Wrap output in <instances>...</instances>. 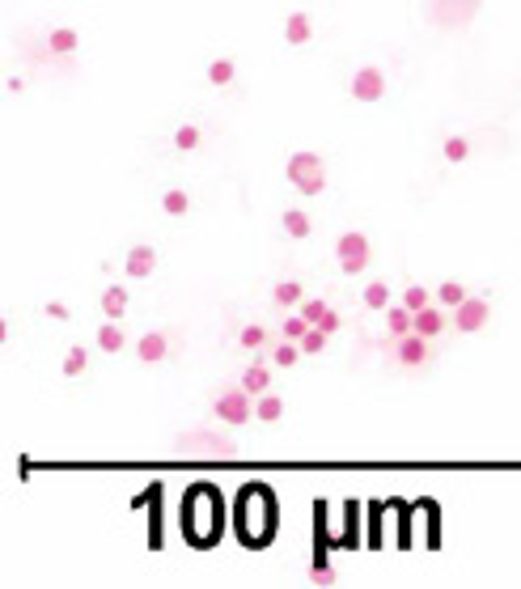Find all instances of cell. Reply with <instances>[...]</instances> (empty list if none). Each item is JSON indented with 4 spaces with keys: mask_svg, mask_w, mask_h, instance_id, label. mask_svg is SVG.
I'll use <instances>...</instances> for the list:
<instances>
[{
    "mask_svg": "<svg viewBox=\"0 0 521 589\" xmlns=\"http://www.w3.org/2000/svg\"><path fill=\"white\" fill-rule=\"evenodd\" d=\"M284 178L297 195H322L327 191V162L314 149H297L289 162H284Z\"/></svg>",
    "mask_w": 521,
    "mask_h": 589,
    "instance_id": "cell-1",
    "label": "cell"
},
{
    "mask_svg": "<svg viewBox=\"0 0 521 589\" xmlns=\"http://www.w3.org/2000/svg\"><path fill=\"white\" fill-rule=\"evenodd\" d=\"M212 416H217L225 428H246L255 420V395L238 382V386H221L212 395Z\"/></svg>",
    "mask_w": 521,
    "mask_h": 589,
    "instance_id": "cell-2",
    "label": "cell"
},
{
    "mask_svg": "<svg viewBox=\"0 0 521 589\" xmlns=\"http://www.w3.org/2000/svg\"><path fill=\"white\" fill-rule=\"evenodd\" d=\"M335 263L344 276H361L373 263V242H369L365 229H348V234L335 238Z\"/></svg>",
    "mask_w": 521,
    "mask_h": 589,
    "instance_id": "cell-3",
    "label": "cell"
},
{
    "mask_svg": "<svg viewBox=\"0 0 521 589\" xmlns=\"http://www.w3.org/2000/svg\"><path fill=\"white\" fill-rule=\"evenodd\" d=\"M390 356L399 361L403 369H420L433 361V339L420 335V331H407V335H394L390 339Z\"/></svg>",
    "mask_w": 521,
    "mask_h": 589,
    "instance_id": "cell-4",
    "label": "cell"
},
{
    "mask_svg": "<svg viewBox=\"0 0 521 589\" xmlns=\"http://www.w3.org/2000/svg\"><path fill=\"white\" fill-rule=\"evenodd\" d=\"M488 323H492V301H488V293H471L454 310V331L458 335H479V331H488Z\"/></svg>",
    "mask_w": 521,
    "mask_h": 589,
    "instance_id": "cell-5",
    "label": "cell"
},
{
    "mask_svg": "<svg viewBox=\"0 0 521 589\" xmlns=\"http://www.w3.org/2000/svg\"><path fill=\"white\" fill-rule=\"evenodd\" d=\"M348 94L352 102H361V106H373V102H382L386 98V73L377 64H361L356 73L348 77Z\"/></svg>",
    "mask_w": 521,
    "mask_h": 589,
    "instance_id": "cell-6",
    "label": "cell"
},
{
    "mask_svg": "<svg viewBox=\"0 0 521 589\" xmlns=\"http://www.w3.org/2000/svg\"><path fill=\"white\" fill-rule=\"evenodd\" d=\"M170 352H174L170 331H145V335L136 339V361L140 365H161Z\"/></svg>",
    "mask_w": 521,
    "mask_h": 589,
    "instance_id": "cell-7",
    "label": "cell"
},
{
    "mask_svg": "<svg viewBox=\"0 0 521 589\" xmlns=\"http://www.w3.org/2000/svg\"><path fill=\"white\" fill-rule=\"evenodd\" d=\"M123 272H128L132 280H149L157 272V251H153L149 242L128 246V255H123Z\"/></svg>",
    "mask_w": 521,
    "mask_h": 589,
    "instance_id": "cell-8",
    "label": "cell"
},
{
    "mask_svg": "<svg viewBox=\"0 0 521 589\" xmlns=\"http://www.w3.org/2000/svg\"><path fill=\"white\" fill-rule=\"evenodd\" d=\"M454 323V314H449L441 301H433V306H424V310H416V331L420 335H428V339H437V335H445V327Z\"/></svg>",
    "mask_w": 521,
    "mask_h": 589,
    "instance_id": "cell-9",
    "label": "cell"
},
{
    "mask_svg": "<svg viewBox=\"0 0 521 589\" xmlns=\"http://www.w3.org/2000/svg\"><path fill=\"white\" fill-rule=\"evenodd\" d=\"M280 234L293 238V242H305V238L314 234V217L305 208H284L280 212Z\"/></svg>",
    "mask_w": 521,
    "mask_h": 589,
    "instance_id": "cell-10",
    "label": "cell"
},
{
    "mask_svg": "<svg viewBox=\"0 0 521 589\" xmlns=\"http://www.w3.org/2000/svg\"><path fill=\"white\" fill-rule=\"evenodd\" d=\"M94 344H98L106 356H119L123 348H128V331L119 327V318H106V323L94 331Z\"/></svg>",
    "mask_w": 521,
    "mask_h": 589,
    "instance_id": "cell-11",
    "label": "cell"
},
{
    "mask_svg": "<svg viewBox=\"0 0 521 589\" xmlns=\"http://www.w3.org/2000/svg\"><path fill=\"white\" fill-rule=\"evenodd\" d=\"M314 39V17L310 13H289V17H284V43H289V47H305V43H310Z\"/></svg>",
    "mask_w": 521,
    "mask_h": 589,
    "instance_id": "cell-12",
    "label": "cell"
},
{
    "mask_svg": "<svg viewBox=\"0 0 521 589\" xmlns=\"http://www.w3.org/2000/svg\"><path fill=\"white\" fill-rule=\"evenodd\" d=\"M128 306H132V293L123 289V284H111V289H102V297H98L102 318H123V314H128Z\"/></svg>",
    "mask_w": 521,
    "mask_h": 589,
    "instance_id": "cell-13",
    "label": "cell"
},
{
    "mask_svg": "<svg viewBox=\"0 0 521 589\" xmlns=\"http://www.w3.org/2000/svg\"><path fill=\"white\" fill-rule=\"evenodd\" d=\"M77 47H81V34L73 26H51V34H47V51H51V56H73Z\"/></svg>",
    "mask_w": 521,
    "mask_h": 589,
    "instance_id": "cell-14",
    "label": "cell"
},
{
    "mask_svg": "<svg viewBox=\"0 0 521 589\" xmlns=\"http://www.w3.org/2000/svg\"><path fill=\"white\" fill-rule=\"evenodd\" d=\"M361 306L373 310V314H377V310H390V306H394V289H390L386 280H369L365 293H361Z\"/></svg>",
    "mask_w": 521,
    "mask_h": 589,
    "instance_id": "cell-15",
    "label": "cell"
},
{
    "mask_svg": "<svg viewBox=\"0 0 521 589\" xmlns=\"http://www.w3.org/2000/svg\"><path fill=\"white\" fill-rule=\"evenodd\" d=\"M242 386L250 390V395H263V390H272V365H267V361H250L242 369Z\"/></svg>",
    "mask_w": 521,
    "mask_h": 589,
    "instance_id": "cell-16",
    "label": "cell"
},
{
    "mask_svg": "<svg viewBox=\"0 0 521 589\" xmlns=\"http://www.w3.org/2000/svg\"><path fill=\"white\" fill-rule=\"evenodd\" d=\"M272 301H276V310H297L305 301V284L301 280H276Z\"/></svg>",
    "mask_w": 521,
    "mask_h": 589,
    "instance_id": "cell-17",
    "label": "cell"
},
{
    "mask_svg": "<svg viewBox=\"0 0 521 589\" xmlns=\"http://www.w3.org/2000/svg\"><path fill=\"white\" fill-rule=\"evenodd\" d=\"M386 314V331H390V339L394 335H407V331H416V310H407L403 301H394L390 310H382Z\"/></svg>",
    "mask_w": 521,
    "mask_h": 589,
    "instance_id": "cell-18",
    "label": "cell"
},
{
    "mask_svg": "<svg viewBox=\"0 0 521 589\" xmlns=\"http://www.w3.org/2000/svg\"><path fill=\"white\" fill-rule=\"evenodd\" d=\"M255 420H259V424H280V420H284V399L272 395V390L255 395Z\"/></svg>",
    "mask_w": 521,
    "mask_h": 589,
    "instance_id": "cell-19",
    "label": "cell"
},
{
    "mask_svg": "<svg viewBox=\"0 0 521 589\" xmlns=\"http://www.w3.org/2000/svg\"><path fill=\"white\" fill-rule=\"evenodd\" d=\"M60 373H64L68 382L85 378V373H89V348H85V344H73V348H68V352H64V365H60Z\"/></svg>",
    "mask_w": 521,
    "mask_h": 589,
    "instance_id": "cell-20",
    "label": "cell"
},
{
    "mask_svg": "<svg viewBox=\"0 0 521 589\" xmlns=\"http://www.w3.org/2000/svg\"><path fill=\"white\" fill-rule=\"evenodd\" d=\"M433 297L441 301V306H445L449 314H454V310H458V306H462V301L471 297V293H466V284H462V280H441L437 289H433Z\"/></svg>",
    "mask_w": 521,
    "mask_h": 589,
    "instance_id": "cell-21",
    "label": "cell"
},
{
    "mask_svg": "<svg viewBox=\"0 0 521 589\" xmlns=\"http://www.w3.org/2000/svg\"><path fill=\"white\" fill-rule=\"evenodd\" d=\"M441 157H445L449 166H462V162H471V140H466L462 132L445 136V145H441Z\"/></svg>",
    "mask_w": 521,
    "mask_h": 589,
    "instance_id": "cell-22",
    "label": "cell"
},
{
    "mask_svg": "<svg viewBox=\"0 0 521 589\" xmlns=\"http://www.w3.org/2000/svg\"><path fill=\"white\" fill-rule=\"evenodd\" d=\"M301 356L305 352H301L297 339H276V344H272V365H280V369H293Z\"/></svg>",
    "mask_w": 521,
    "mask_h": 589,
    "instance_id": "cell-23",
    "label": "cell"
},
{
    "mask_svg": "<svg viewBox=\"0 0 521 589\" xmlns=\"http://www.w3.org/2000/svg\"><path fill=\"white\" fill-rule=\"evenodd\" d=\"M208 85H233L238 81V64H233L229 56H221V60H208Z\"/></svg>",
    "mask_w": 521,
    "mask_h": 589,
    "instance_id": "cell-24",
    "label": "cell"
},
{
    "mask_svg": "<svg viewBox=\"0 0 521 589\" xmlns=\"http://www.w3.org/2000/svg\"><path fill=\"white\" fill-rule=\"evenodd\" d=\"M161 212H166V217H187V212H191V195L183 187H170L166 195H161Z\"/></svg>",
    "mask_w": 521,
    "mask_h": 589,
    "instance_id": "cell-25",
    "label": "cell"
},
{
    "mask_svg": "<svg viewBox=\"0 0 521 589\" xmlns=\"http://www.w3.org/2000/svg\"><path fill=\"white\" fill-rule=\"evenodd\" d=\"M204 145V128H195V123H183V128H174V149L178 153H195Z\"/></svg>",
    "mask_w": 521,
    "mask_h": 589,
    "instance_id": "cell-26",
    "label": "cell"
},
{
    "mask_svg": "<svg viewBox=\"0 0 521 589\" xmlns=\"http://www.w3.org/2000/svg\"><path fill=\"white\" fill-rule=\"evenodd\" d=\"M238 344H242L246 352H259V348L272 344V331L259 327V323H250V327H242V331H238Z\"/></svg>",
    "mask_w": 521,
    "mask_h": 589,
    "instance_id": "cell-27",
    "label": "cell"
},
{
    "mask_svg": "<svg viewBox=\"0 0 521 589\" xmlns=\"http://www.w3.org/2000/svg\"><path fill=\"white\" fill-rule=\"evenodd\" d=\"M191 450H200V454H217V458H229V454H238V445L225 441V437H195V441H191Z\"/></svg>",
    "mask_w": 521,
    "mask_h": 589,
    "instance_id": "cell-28",
    "label": "cell"
},
{
    "mask_svg": "<svg viewBox=\"0 0 521 589\" xmlns=\"http://www.w3.org/2000/svg\"><path fill=\"white\" fill-rule=\"evenodd\" d=\"M399 301H403V306H407V310H424V306H433V301H437V297H433V289H424V284H407V289H403V297H399Z\"/></svg>",
    "mask_w": 521,
    "mask_h": 589,
    "instance_id": "cell-29",
    "label": "cell"
},
{
    "mask_svg": "<svg viewBox=\"0 0 521 589\" xmlns=\"http://www.w3.org/2000/svg\"><path fill=\"white\" fill-rule=\"evenodd\" d=\"M297 314H301V318H305V323H310V327H318L322 318L331 314V306H327V301H322V297H305L301 306H297Z\"/></svg>",
    "mask_w": 521,
    "mask_h": 589,
    "instance_id": "cell-30",
    "label": "cell"
},
{
    "mask_svg": "<svg viewBox=\"0 0 521 589\" xmlns=\"http://www.w3.org/2000/svg\"><path fill=\"white\" fill-rule=\"evenodd\" d=\"M327 339H331V335L322 331V327H310V331L301 335V352H305V356H318V352H327Z\"/></svg>",
    "mask_w": 521,
    "mask_h": 589,
    "instance_id": "cell-31",
    "label": "cell"
},
{
    "mask_svg": "<svg viewBox=\"0 0 521 589\" xmlns=\"http://www.w3.org/2000/svg\"><path fill=\"white\" fill-rule=\"evenodd\" d=\"M305 331H310V323H305L301 314H289V318L280 323V339H297V344H301V335H305Z\"/></svg>",
    "mask_w": 521,
    "mask_h": 589,
    "instance_id": "cell-32",
    "label": "cell"
},
{
    "mask_svg": "<svg viewBox=\"0 0 521 589\" xmlns=\"http://www.w3.org/2000/svg\"><path fill=\"white\" fill-rule=\"evenodd\" d=\"M310 581L331 585V581H335V568H327V564H322V568H310Z\"/></svg>",
    "mask_w": 521,
    "mask_h": 589,
    "instance_id": "cell-33",
    "label": "cell"
},
{
    "mask_svg": "<svg viewBox=\"0 0 521 589\" xmlns=\"http://www.w3.org/2000/svg\"><path fill=\"white\" fill-rule=\"evenodd\" d=\"M47 318H56V323H64V318H68V306H64V301H47Z\"/></svg>",
    "mask_w": 521,
    "mask_h": 589,
    "instance_id": "cell-34",
    "label": "cell"
},
{
    "mask_svg": "<svg viewBox=\"0 0 521 589\" xmlns=\"http://www.w3.org/2000/svg\"><path fill=\"white\" fill-rule=\"evenodd\" d=\"M339 323H344V318H339V314L331 310V314H327V318H322V323H318V327H322V331H327V335H335V331H339Z\"/></svg>",
    "mask_w": 521,
    "mask_h": 589,
    "instance_id": "cell-35",
    "label": "cell"
}]
</instances>
